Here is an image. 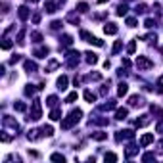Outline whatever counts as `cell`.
I'll return each mask as SVG.
<instances>
[{"label":"cell","mask_w":163,"mask_h":163,"mask_svg":"<svg viewBox=\"0 0 163 163\" xmlns=\"http://www.w3.org/2000/svg\"><path fill=\"white\" fill-rule=\"evenodd\" d=\"M81 115H83V111H81V109H73V111L67 115V119H63V121H61V129H71L75 123L81 121Z\"/></svg>","instance_id":"cell-1"},{"label":"cell","mask_w":163,"mask_h":163,"mask_svg":"<svg viewBox=\"0 0 163 163\" xmlns=\"http://www.w3.org/2000/svg\"><path fill=\"white\" fill-rule=\"evenodd\" d=\"M136 67H138V69H152V67H154V61L152 60H148V58L146 56H138L136 58Z\"/></svg>","instance_id":"cell-2"},{"label":"cell","mask_w":163,"mask_h":163,"mask_svg":"<svg viewBox=\"0 0 163 163\" xmlns=\"http://www.w3.org/2000/svg\"><path fill=\"white\" fill-rule=\"evenodd\" d=\"M40 117H42L40 100H35V102H33V109H31V119H33V121H38Z\"/></svg>","instance_id":"cell-3"},{"label":"cell","mask_w":163,"mask_h":163,"mask_svg":"<svg viewBox=\"0 0 163 163\" xmlns=\"http://www.w3.org/2000/svg\"><path fill=\"white\" fill-rule=\"evenodd\" d=\"M81 37H83L86 42H92V44H96V46H102V44H104V42L100 40V38L92 37V35H90V33H86V31H83V33H81Z\"/></svg>","instance_id":"cell-4"},{"label":"cell","mask_w":163,"mask_h":163,"mask_svg":"<svg viewBox=\"0 0 163 163\" xmlns=\"http://www.w3.org/2000/svg\"><path fill=\"white\" fill-rule=\"evenodd\" d=\"M117 140H130V138H134V132H132V130H119V132H117V136H115Z\"/></svg>","instance_id":"cell-5"},{"label":"cell","mask_w":163,"mask_h":163,"mask_svg":"<svg viewBox=\"0 0 163 163\" xmlns=\"http://www.w3.org/2000/svg\"><path fill=\"white\" fill-rule=\"evenodd\" d=\"M104 33H106V35H115V33H117L115 23H106V25H104Z\"/></svg>","instance_id":"cell-6"},{"label":"cell","mask_w":163,"mask_h":163,"mask_svg":"<svg viewBox=\"0 0 163 163\" xmlns=\"http://www.w3.org/2000/svg\"><path fill=\"white\" fill-rule=\"evenodd\" d=\"M127 115H129V109H127V107H119L115 111V119H127Z\"/></svg>","instance_id":"cell-7"},{"label":"cell","mask_w":163,"mask_h":163,"mask_svg":"<svg viewBox=\"0 0 163 163\" xmlns=\"http://www.w3.org/2000/svg\"><path fill=\"white\" fill-rule=\"evenodd\" d=\"M56 8H58L56 2H50V0H48V2H44V10H46L48 14H54V12H56Z\"/></svg>","instance_id":"cell-8"},{"label":"cell","mask_w":163,"mask_h":163,"mask_svg":"<svg viewBox=\"0 0 163 163\" xmlns=\"http://www.w3.org/2000/svg\"><path fill=\"white\" fill-rule=\"evenodd\" d=\"M154 142V134H144L142 138H140V146H148Z\"/></svg>","instance_id":"cell-9"},{"label":"cell","mask_w":163,"mask_h":163,"mask_svg":"<svg viewBox=\"0 0 163 163\" xmlns=\"http://www.w3.org/2000/svg\"><path fill=\"white\" fill-rule=\"evenodd\" d=\"M67 83H69V81H67V77H65V75H61L60 79H58V88H60V90H65V88H67Z\"/></svg>","instance_id":"cell-10"},{"label":"cell","mask_w":163,"mask_h":163,"mask_svg":"<svg viewBox=\"0 0 163 163\" xmlns=\"http://www.w3.org/2000/svg\"><path fill=\"white\" fill-rule=\"evenodd\" d=\"M127 92H129V84L121 83V84H119V88H117V96H125Z\"/></svg>","instance_id":"cell-11"},{"label":"cell","mask_w":163,"mask_h":163,"mask_svg":"<svg viewBox=\"0 0 163 163\" xmlns=\"http://www.w3.org/2000/svg\"><path fill=\"white\" fill-rule=\"evenodd\" d=\"M138 154V148H136L134 144H130L129 148H127V157H132V155H136Z\"/></svg>","instance_id":"cell-12"},{"label":"cell","mask_w":163,"mask_h":163,"mask_svg":"<svg viewBox=\"0 0 163 163\" xmlns=\"http://www.w3.org/2000/svg\"><path fill=\"white\" fill-rule=\"evenodd\" d=\"M92 138H94V140H98V142H102V140H106V138H107V132H102V130H100V132H94Z\"/></svg>","instance_id":"cell-13"},{"label":"cell","mask_w":163,"mask_h":163,"mask_svg":"<svg viewBox=\"0 0 163 163\" xmlns=\"http://www.w3.org/2000/svg\"><path fill=\"white\" fill-rule=\"evenodd\" d=\"M84 100H86V102H96V94H92L90 92V90H84Z\"/></svg>","instance_id":"cell-14"},{"label":"cell","mask_w":163,"mask_h":163,"mask_svg":"<svg viewBox=\"0 0 163 163\" xmlns=\"http://www.w3.org/2000/svg\"><path fill=\"white\" fill-rule=\"evenodd\" d=\"M19 17H21V19L29 17V8H27V6H21V8H19Z\"/></svg>","instance_id":"cell-15"},{"label":"cell","mask_w":163,"mask_h":163,"mask_svg":"<svg viewBox=\"0 0 163 163\" xmlns=\"http://www.w3.org/2000/svg\"><path fill=\"white\" fill-rule=\"evenodd\" d=\"M86 61H88V63H96V61H98V56L94 54V52H86Z\"/></svg>","instance_id":"cell-16"},{"label":"cell","mask_w":163,"mask_h":163,"mask_svg":"<svg viewBox=\"0 0 163 163\" xmlns=\"http://www.w3.org/2000/svg\"><path fill=\"white\" fill-rule=\"evenodd\" d=\"M130 106H142V98L140 96H130Z\"/></svg>","instance_id":"cell-17"},{"label":"cell","mask_w":163,"mask_h":163,"mask_svg":"<svg viewBox=\"0 0 163 163\" xmlns=\"http://www.w3.org/2000/svg\"><path fill=\"white\" fill-rule=\"evenodd\" d=\"M60 117H61V111H60V109H52V113H50V119H52V121H58Z\"/></svg>","instance_id":"cell-18"},{"label":"cell","mask_w":163,"mask_h":163,"mask_svg":"<svg viewBox=\"0 0 163 163\" xmlns=\"http://www.w3.org/2000/svg\"><path fill=\"white\" fill-rule=\"evenodd\" d=\"M4 125H8V127H12V129H15V130H17V123H15V121H12L10 117H4Z\"/></svg>","instance_id":"cell-19"},{"label":"cell","mask_w":163,"mask_h":163,"mask_svg":"<svg viewBox=\"0 0 163 163\" xmlns=\"http://www.w3.org/2000/svg\"><path fill=\"white\" fill-rule=\"evenodd\" d=\"M127 10H129V6H127V4H121L119 8H117V15H127Z\"/></svg>","instance_id":"cell-20"},{"label":"cell","mask_w":163,"mask_h":163,"mask_svg":"<svg viewBox=\"0 0 163 163\" xmlns=\"http://www.w3.org/2000/svg\"><path fill=\"white\" fill-rule=\"evenodd\" d=\"M104 159H106V163H107V161H111V163H113V161H117V155L109 152V154H106V155H104Z\"/></svg>","instance_id":"cell-21"},{"label":"cell","mask_w":163,"mask_h":163,"mask_svg":"<svg viewBox=\"0 0 163 163\" xmlns=\"http://www.w3.org/2000/svg\"><path fill=\"white\" fill-rule=\"evenodd\" d=\"M77 10H79V12H88V4H86V2H79V4H77Z\"/></svg>","instance_id":"cell-22"},{"label":"cell","mask_w":163,"mask_h":163,"mask_svg":"<svg viewBox=\"0 0 163 163\" xmlns=\"http://www.w3.org/2000/svg\"><path fill=\"white\" fill-rule=\"evenodd\" d=\"M77 98H79V94H77V92H71L69 96H67V100H65V102H67V104H73Z\"/></svg>","instance_id":"cell-23"},{"label":"cell","mask_w":163,"mask_h":163,"mask_svg":"<svg viewBox=\"0 0 163 163\" xmlns=\"http://www.w3.org/2000/svg\"><path fill=\"white\" fill-rule=\"evenodd\" d=\"M35 54H37V58H46V54H48V48H40V50H37Z\"/></svg>","instance_id":"cell-24"},{"label":"cell","mask_w":163,"mask_h":163,"mask_svg":"<svg viewBox=\"0 0 163 163\" xmlns=\"http://www.w3.org/2000/svg\"><path fill=\"white\" fill-rule=\"evenodd\" d=\"M52 161H61V163H63L65 161V157H63V155H61V154H52Z\"/></svg>","instance_id":"cell-25"},{"label":"cell","mask_w":163,"mask_h":163,"mask_svg":"<svg viewBox=\"0 0 163 163\" xmlns=\"http://www.w3.org/2000/svg\"><path fill=\"white\" fill-rule=\"evenodd\" d=\"M25 69H27V71H35V69H37V63H33V61H25Z\"/></svg>","instance_id":"cell-26"},{"label":"cell","mask_w":163,"mask_h":163,"mask_svg":"<svg viewBox=\"0 0 163 163\" xmlns=\"http://www.w3.org/2000/svg\"><path fill=\"white\" fill-rule=\"evenodd\" d=\"M14 107L17 109V111H25V109H27V106H25L23 102H17V104H14Z\"/></svg>","instance_id":"cell-27"},{"label":"cell","mask_w":163,"mask_h":163,"mask_svg":"<svg viewBox=\"0 0 163 163\" xmlns=\"http://www.w3.org/2000/svg\"><path fill=\"white\" fill-rule=\"evenodd\" d=\"M37 132H38V130H29L27 138H29V140H37V138H38V134H37Z\"/></svg>","instance_id":"cell-28"},{"label":"cell","mask_w":163,"mask_h":163,"mask_svg":"<svg viewBox=\"0 0 163 163\" xmlns=\"http://www.w3.org/2000/svg\"><path fill=\"white\" fill-rule=\"evenodd\" d=\"M2 48H4V50H10V48H12V40H10V38H4V42H2Z\"/></svg>","instance_id":"cell-29"},{"label":"cell","mask_w":163,"mask_h":163,"mask_svg":"<svg viewBox=\"0 0 163 163\" xmlns=\"http://www.w3.org/2000/svg\"><path fill=\"white\" fill-rule=\"evenodd\" d=\"M121 46H123V42H121V40H117L115 44H113V54H117V52L121 50Z\"/></svg>","instance_id":"cell-30"},{"label":"cell","mask_w":163,"mask_h":163,"mask_svg":"<svg viewBox=\"0 0 163 163\" xmlns=\"http://www.w3.org/2000/svg\"><path fill=\"white\" fill-rule=\"evenodd\" d=\"M134 50H136V42L132 40V42L129 44V48H127V52H129V54H134Z\"/></svg>","instance_id":"cell-31"},{"label":"cell","mask_w":163,"mask_h":163,"mask_svg":"<svg viewBox=\"0 0 163 163\" xmlns=\"http://www.w3.org/2000/svg\"><path fill=\"white\" fill-rule=\"evenodd\" d=\"M157 92L163 94V75L159 77V81H157Z\"/></svg>","instance_id":"cell-32"},{"label":"cell","mask_w":163,"mask_h":163,"mask_svg":"<svg viewBox=\"0 0 163 163\" xmlns=\"http://www.w3.org/2000/svg\"><path fill=\"white\" fill-rule=\"evenodd\" d=\"M56 102H58V98L56 96H50V98H48V106H50V107H54V106H56Z\"/></svg>","instance_id":"cell-33"},{"label":"cell","mask_w":163,"mask_h":163,"mask_svg":"<svg viewBox=\"0 0 163 163\" xmlns=\"http://www.w3.org/2000/svg\"><path fill=\"white\" fill-rule=\"evenodd\" d=\"M42 132H44L46 136H52V134H54V129H52V127H44V129H42Z\"/></svg>","instance_id":"cell-34"},{"label":"cell","mask_w":163,"mask_h":163,"mask_svg":"<svg viewBox=\"0 0 163 163\" xmlns=\"http://www.w3.org/2000/svg\"><path fill=\"white\" fill-rule=\"evenodd\" d=\"M111 107H115V102H113V100H109L107 104H104V106H102V109H111Z\"/></svg>","instance_id":"cell-35"},{"label":"cell","mask_w":163,"mask_h":163,"mask_svg":"<svg viewBox=\"0 0 163 163\" xmlns=\"http://www.w3.org/2000/svg\"><path fill=\"white\" fill-rule=\"evenodd\" d=\"M67 19H69L71 23H75V25L79 23V15H75V14H71V15H69V17H67Z\"/></svg>","instance_id":"cell-36"},{"label":"cell","mask_w":163,"mask_h":163,"mask_svg":"<svg viewBox=\"0 0 163 163\" xmlns=\"http://www.w3.org/2000/svg\"><path fill=\"white\" fill-rule=\"evenodd\" d=\"M144 25H146V27H148V29H152V27H154V25H155V21H154V19H146V21H144Z\"/></svg>","instance_id":"cell-37"},{"label":"cell","mask_w":163,"mask_h":163,"mask_svg":"<svg viewBox=\"0 0 163 163\" xmlns=\"http://www.w3.org/2000/svg\"><path fill=\"white\" fill-rule=\"evenodd\" d=\"M127 25H129V27H134V25H136V19H134V17H127Z\"/></svg>","instance_id":"cell-38"},{"label":"cell","mask_w":163,"mask_h":163,"mask_svg":"<svg viewBox=\"0 0 163 163\" xmlns=\"http://www.w3.org/2000/svg\"><path fill=\"white\" fill-rule=\"evenodd\" d=\"M56 67H58V61H56V60H52V61H50V65H48V69H46V71H52V69H56Z\"/></svg>","instance_id":"cell-39"},{"label":"cell","mask_w":163,"mask_h":163,"mask_svg":"<svg viewBox=\"0 0 163 163\" xmlns=\"http://www.w3.org/2000/svg\"><path fill=\"white\" fill-rule=\"evenodd\" d=\"M154 159V154H146L144 157H142V161H152Z\"/></svg>","instance_id":"cell-40"},{"label":"cell","mask_w":163,"mask_h":163,"mask_svg":"<svg viewBox=\"0 0 163 163\" xmlns=\"http://www.w3.org/2000/svg\"><path fill=\"white\" fill-rule=\"evenodd\" d=\"M33 38H35V40H37V42H40V33H33Z\"/></svg>","instance_id":"cell-41"},{"label":"cell","mask_w":163,"mask_h":163,"mask_svg":"<svg viewBox=\"0 0 163 163\" xmlns=\"http://www.w3.org/2000/svg\"><path fill=\"white\" fill-rule=\"evenodd\" d=\"M12 140V136H8V134H2V142H10Z\"/></svg>","instance_id":"cell-42"},{"label":"cell","mask_w":163,"mask_h":163,"mask_svg":"<svg viewBox=\"0 0 163 163\" xmlns=\"http://www.w3.org/2000/svg\"><path fill=\"white\" fill-rule=\"evenodd\" d=\"M123 65H125V67H129V65H130V60H129V58H123Z\"/></svg>","instance_id":"cell-43"},{"label":"cell","mask_w":163,"mask_h":163,"mask_svg":"<svg viewBox=\"0 0 163 163\" xmlns=\"http://www.w3.org/2000/svg\"><path fill=\"white\" fill-rule=\"evenodd\" d=\"M157 132H163V123H159V125H157Z\"/></svg>","instance_id":"cell-44"},{"label":"cell","mask_w":163,"mask_h":163,"mask_svg":"<svg viewBox=\"0 0 163 163\" xmlns=\"http://www.w3.org/2000/svg\"><path fill=\"white\" fill-rule=\"evenodd\" d=\"M98 2H100V4H104V2H107V0H98Z\"/></svg>","instance_id":"cell-45"},{"label":"cell","mask_w":163,"mask_h":163,"mask_svg":"<svg viewBox=\"0 0 163 163\" xmlns=\"http://www.w3.org/2000/svg\"><path fill=\"white\" fill-rule=\"evenodd\" d=\"M33 2H37V0H33Z\"/></svg>","instance_id":"cell-46"},{"label":"cell","mask_w":163,"mask_h":163,"mask_svg":"<svg viewBox=\"0 0 163 163\" xmlns=\"http://www.w3.org/2000/svg\"><path fill=\"white\" fill-rule=\"evenodd\" d=\"M161 52H163V48H161Z\"/></svg>","instance_id":"cell-47"}]
</instances>
